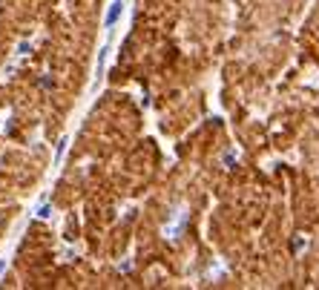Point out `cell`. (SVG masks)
Wrapping results in <instances>:
<instances>
[{"label":"cell","instance_id":"cell-2","mask_svg":"<svg viewBox=\"0 0 319 290\" xmlns=\"http://www.w3.org/2000/svg\"><path fill=\"white\" fill-rule=\"evenodd\" d=\"M182 224H184V213H176V219L170 221V224H167V227H164V236H176V233L182 230Z\"/></svg>","mask_w":319,"mask_h":290},{"label":"cell","instance_id":"cell-3","mask_svg":"<svg viewBox=\"0 0 319 290\" xmlns=\"http://www.w3.org/2000/svg\"><path fill=\"white\" fill-rule=\"evenodd\" d=\"M0 270H3V262H0Z\"/></svg>","mask_w":319,"mask_h":290},{"label":"cell","instance_id":"cell-1","mask_svg":"<svg viewBox=\"0 0 319 290\" xmlns=\"http://www.w3.org/2000/svg\"><path fill=\"white\" fill-rule=\"evenodd\" d=\"M121 12H124V0H115L112 6H110V12H106V17H104V23L115 26L118 23V17H121Z\"/></svg>","mask_w":319,"mask_h":290}]
</instances>
